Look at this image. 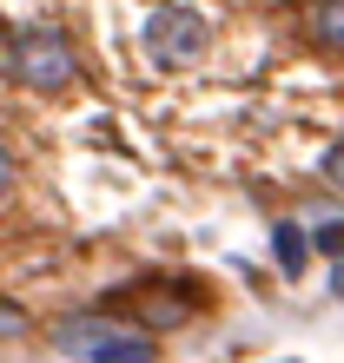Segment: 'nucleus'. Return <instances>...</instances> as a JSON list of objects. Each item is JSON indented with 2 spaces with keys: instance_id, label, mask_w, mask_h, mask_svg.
Returning a JSON list of instances; mask_svg holds the SVG:
<instances>
[{
  "instance_id": "nucleus-9",
  "label": "nucleus",
  "mask_w": 344,
  "mask_h": 363,
  "mask_svg": "<svg viewBox=\"0 0 344 363\" xmlns=\"http://www.w3.org/2000/svg\"><path fill=\"white\" fill-rule=\"evenodd\" d=\"M325 172H331V185H344V145H338V152L325 159Z\"/></svg>"
},
{
  "instance_id": "nucleus-2",
  "label": "nucleus",
  "mask_w": 344,
  "mask_h": 363,
  "mask_svg": "<svg viewBox=\"0 0 344 363\" xmlns=\"http://www.w3.org/2000/svg\"><path fill=\"white\" fill-rule=\"evenodd\" d=\"M146 53H153V67H192L205 53V20L192 7H153V20H146Z\"/></svg>"
},
{
  "instance_id": "nucleus-1",
  "label": "nucleus",
  "mask_w": 344,
  "mask_h": 363,
  "mask_svg": "<svg viewBox=\"0 0 344 363\" xmlns=\"http://www.w3.org/2000/svg\"><path fill=\"white\" fill-rule=\"evenodd\" d=\"M7 67H14L20 86H33V93H67L73 79H80L73 40H67V33H53V27H27V33H14Z\"/></svg>"
},
{
  "instance_id": "nucleus-4",
  "label": "nucleus",
  "mask_w": 344,
  "mask_h": 363,
  "mask_svg": "<svg viewBox=\"0 0 344 363\" xmlns=\"http://www.w3.org/2000/svg\"><path fill=\"white\" fill-rule=\"evenodd\" d=\"M86 363H159V357H153V344H146V337L113 330L106 344H93V350H86Z\"/></svg>"
},
{
  "instance_id": "nucleus-3",
  "label": "nucleus",
  "mask_w": 344,
  "mask_h": 363,
  "mask_svg": "<svg viewBox=\"0 0 344 363\" xmlns=\"http://www.w3.org/2000/svg\"><path fill=\"white\" fill-rule=\"evenodd\" d=\"M113 304H119V311H139L153 330H172V324H186V317H192L199 297H192L186 284H133V291H119Z\"/></svg>"
},
{
  "instance_id": "nucleus-7",
  "label": "nucleus",
  "mask_w": 344,
  "mask_h": 363,
  "mask_svg": "<svg viewBox=\"0 0 344 363\" xmlns=\"http://www.w3.org/2000/svg\"><path fill=\"white\" fill-rule=\"evenodd\" d=\"M318 251H344V225H338V218H331L325 231H318Z\"/></svg>"
},
{
  "instance_id": "nucleus-6",
  "label": "nucleus",
  "mask_w": 344,
  "mask_h": 363,
  "mask_svg": "<svg viewBox=\"0 0 344 363\" xmlns=\"http://www.w3.org/2000/svg\"><path fill=\"white\" fill-rule=\"evenodd\" d=\"M272 251H278V271L298 277V271H305V258H311V238H305L298 225H278V231H272Z\"/></svg>"
},
{
  "instance_id": "nucleus-10",
  "label": "nucleus",
  "mask_w": 344,
  "mask_h": 363,
  "mask_svg": "<svg viewBox=\"0 0 344 363\" xmlns=\"http://www.w3.org/2000/svg\"><path fill=\"white\" fill-rule=\"evenodd\" d=\"M338 258H344V251H338ZM331 291H338V297H344V264H338V271H331Z\"/></svg>"
},
{
  "instance_id": "nucleus-8",
  "label": "nucleus",
  "mask_w": 344,
  "mask_h": 363,
  "mask_svg": "<svg viewBox=\"0 0 344 363\" xmlns=\"http://www.w3.org/2000/svg\"><path fill=\"white\" fill-rule=\"evenodd\" d=\"M14 191V159H7V145H0V199Z\"/></svg>"
},
{
  "instance_id": "nucleus-5",
  "label": "nucleus",
  "mask_w": 344,
  "mask_h": 363,
  "mask_svg": "<svg viewBox=\"0 0 344 363\" xmlns=\"http://www.w3.org/2000/svg\"><path fill=\"white\" fill-rule=\"evenodd\" d=\"M311 40L325 53H344V0H311Z\"/></svg>"
}]
</instances>
